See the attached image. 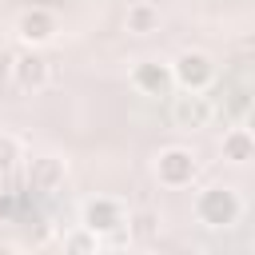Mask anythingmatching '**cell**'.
<instances>
[{
  "mask_svg": "<svg viewBox=\"0 0 255 255\" xmlns=\"http://www.w3.org/2000/svg\"><path fill=\"white\" fill-rule=\"evenodd\" d=\"M191 211H195V219H199L203 227H231V223H239V215H243V199H239V191L227 187V183H207L203 191H195Z\"/></svg>",
  "mask_w": 255,
  "mask_h": 255,
  "instance_id": "1",
  "label": "cell"
},
{
  "mask_svg": "<svg viewBox=\"0 0 255 255\" xmlns=\"http://www.w3.org/2000/svg\"><path fill=\"white\" fill-rule=\"evenodd\" d=\"M219 151H223V159H227V163L243 167V163H251V159H255V139H251V131H247V128H227V131H223Z\"/></svg>",
  "mask_w": 255,
  "mask_h": 255,
  "instance_id": "11",
  "label": "cell"
},
{
  "mask_svg": "<svg viewBox=\"0 0 255 255\" xmlns=\"http://www.w3.org/2000/svg\"><path fill=\"white\" fill-rule=\"evenodd\" d=\"M24 155V147H20V139L12 135V131H0V171H8L16 159Z\"/></svg>",
  "mask_w": 255,
  "mask_h": 255,
  "instance_id": "13",
  "label": "cell"
},
{
  "mask_svg": "<svg viewBox=\"0 0 255 255\" xmlns=\"http://www.w3.org/2000/svg\"><path fill=\"white\" fill-rule=\"evenodd\" d=\"M124 223H128V207L116 195H96V199L84 203V223L80 227H88L92 235H112Z\"/></svg>",
  "mask_w": 255,
  "mask_h": 255,
  "instance_id": "4",
  "label": "cell"
},
{
  "mask_svg": "<svg viewBox=\"0 0 255 255\" xmlns=\"http://www.w3.org/2000/svg\"><path fill=\"white\" fill-rule=\"evenodd\" d=\"M211 116H215V104H211L203 92H187V88H183L179 96H171V124H175V128L195 131V128H207Z\"/></svg>",
  "mask_w": 255,
  "mask_h": 255,
  "instance_id": "5",
  "label": "cell"
},
{
  "mask_svg": "<svg viewBox=\"0 0 255 255\" xmlns=\"http://www.w3.org/2000/svg\"><path fill=\"white\" fill-rule=\"evenodd\" d=\"M215 76H219L215 60L207 52H199V48H187V52H179L171 60V80L179 88H187V92H207L215 84Z\"/></svg>",
  "mask_w": 255,
  "mask_h": 255,
  "instance_id": "3",
  "label": "cell"
},
{
  "mask_svg": "<svg viewBox=\"0 0 255 255\" xmlns=\"http://www.w3.org/2000/svg\"><path fill=\"white\" fill-rule=\"evenodd\" d=\"M195 175H199V155H195L191 147L171 143V147H163V151L155 155V179H159L163 187H171V191L191 187Z\"/></svg>",
  "mask_w": 255,
  "mask_h": 255,
  "instance_id": "2",
  "label": "cell"
},
{
  "mask_svg": "<svg viewBox=\"0 0 255 255\" xmlns=\"http://www.w3.org/2000/svg\"><path fill=\"white\" fill-rule=\"evenodd\" d=\"M8 68H12V80H16L20 92H40V88H48V80H52V64H48L40 52H24V56H16Z\"/></svg>",
  "mask_w": 255,
  "mask_h": 255,
  "instance_id": "7",
  "label": "cell"
},
{
  "mask_svg": "<svg viewBox=\"0 0 255 255\" xmlns=\"http://www.w3.org/2000/svg\"><path fill=\"white\" fill-rule=\"evenodd\" d=\"M64 179H68V163L60 155H36L28 163V183L36 191H56V187H64Z\"/></svg>",
  "mask_w": 255,
  "mask_h": 255,
  "instance_id": "8",
  "label": "cell"
},
{
  "mask_svg": "<svg viewBox=\"0 0 255 255\" xmlns=\"http://www.w3.org/2000/svg\"><path fill=\"white\" fill-rule=\"evenodd\" d=\"M128 80H131V88L139 96H171V88H175L171 64H163V60H139Z\"/></svg>",
  "mask_w": 255,
  "mask_h": 255,
  "instance_id": "6",
  "label": "cell"
},
{
  "mask_svg": "<svg viewBox=\"0 0 255 255\" xmlns=\"http://www.w3.org/2000/svg\"><path fill=\"white\" fill-rule=\"evenodd\" d=\"M56 16L48 12V8H32V12H24L20 16V24H16V32H20V40H28V44H48L52 36H56Z\"/></svg>",
  "mask_w": 255,
  "mask_h": 255,
  "instance_id": "10",
  "label": "cell"
},
{
  "mask_svg": "<svg viewBox=\"0 0 255 255\" xmlns=\"http://www.w3.org/2000/svg\"><path fill=\"white\" fill-rule=\"evenodd\" d=\"M124 28H128L131 36H151V32H159V28H163V12H159V4H151V0H135V4H128V12H124Z\"/></svg>",
  "mask_w": 255,
  "mask_h": 255,
  "instance_id": "9",
  "label": "cell"
},
{
  "mask_svg": "<svg viewBox=\"0 0 255 255\" xmlns=\"http://www.w3.org/2000/svg\"><path fill=\"white\" fill-rule=\"evenodd\" d=\"M128 235L135 239V243H151L155 235H159V215L151 211V207H139V211H131L128 215Z\"/></svg>",
  "mask_w": 255,
  "mask_h": 255,
  "instance_id": "12",
  "label": "cell"
}]
</instances>
